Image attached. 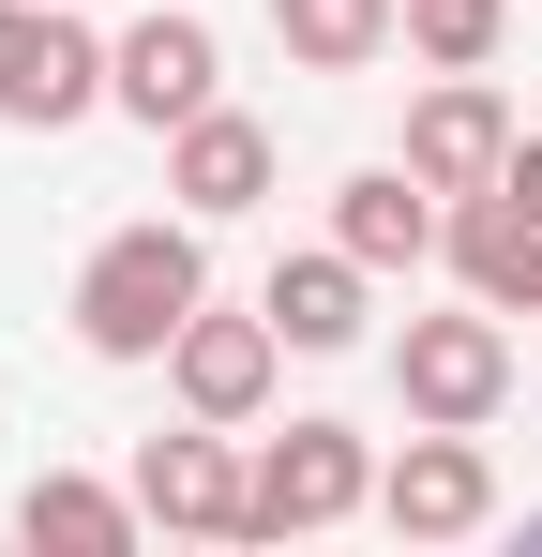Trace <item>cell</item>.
Wrapping results in <instances>:
<instances>
[{"label":"cell","mask_w":542,"mask_h":557,"mask_svg":"<svg viewBox=\"0 0 542 557\" xmlns=\"http://www.w3.org/2000/svg\"><path fill=\"white\" fill-rule=\"evenodd\" d=\"M422 166H361L347 196H332V242H347L361 272H422V257H438V211H422Z\"/></svg>","instance_id":"cell-13"},{"label":"cell","mask_w":542,"mask_h":557,"mask_svg":"<svg viewBox=\"0 0 542 557\" xmlns=\"http://www.w3.org/2000/svg\"><path fill=\"white\" fill-rule=\"evenodd\" d=\"M242 422H196V437H136V512L181 543H242L257 528V467L226 453Z\"/></svg>","instance_id":"cell-5"},{"label":"cell","mask_w":542,"mask_h":557,"mask_svg":"<svg viewBox=\"0 0 542 557\" xmlns=\"http://www.w3.org/2000/svg\"><path fill=\"white\" fill-rule=\"evenodd\" d=\"M497 30H513V0H407V46H422L438 76H482Z\"/></svg>","instance_id":"cell-16"},{"label":"cell","mask_w":542,"mask_h":557,"mask_svg":"<svg viewBox=\"0 0 542 557\" xmlns=\"http://www.w3.org/2000/svg\"><path fill=\"white\" fill-rule=\"evenodd\" d=\"M271 362H286V332H271V301L257 317H181V347H167V392H181V422H257L271 407Z\"/></svg>","instance_id":"cell-8"},{"label":"cell","mask_w":542,"mask_h":557,"mask_svg":"<svg viewBox=\"0 0 542 557\" xmlns=\"http://www.w3.org/2000/svg\"><path fill=\"white\" fill-rule=\"evenodd\" d=\"M211 76H226V46H211V15H181V0H151V15L106 46V106H121V121H151V136H181L196 106H226Z\"/></svg>","instance_id":"cell-6"},{"label":"cell","mask_w":542,"mask_h":557,"mask_svg":"<svg viewBox=\"0 0 542 557\" xmlns=\"http://www.w3.org/2000/svg\"><path fill=\"white\" fill-rule=\"evenodd\" d=\"M361 286H377V272H361L347 242H317V257H271L257 301H271V332H286L301 362H332V347H361Z\"/></svg>","instance_id":"cell-12"},{"label":"cell","mask_w":542,"mask_h":557,"mask_svg":"<svg viewBox=\"0 0 542 557\" xmlns=\"http://www.w3.org/2000/svg\"><path fill=\"white\" fill-rule=\"evenodd\" d=\"M407 166H422L438 196H482L497 166H513V106L482 91V76H438V91L407 106Z\"/></svg>","instance_id":"cell-10"},{"label":"cell","mask_w":542,"mask_h":557,"mask_svg":"<svg viewBox=\"0 0 542 557\" xmlns=\"http://www.w3.org/2000/svg\"><path fill=\"white\" fill-rule=\"evenodd\" d=\"M211 301V257H196V211H151V226H106L76 272V347L90 362H167L181 317Z\"/></svg>","instance_id":"cell-1"},{"label":"cell","mask_w":542,"mask_h":557,"mask_svg":"<svg viewBox=\"0 0 542 557\" xmlns=\"http://www.w3.org/2000/svg\"><path fill=\"white\" fill-rule=\"evenodd\" d=\"M392 392H407V422H497V407H513V332H497V301H467V317H407Z\"/></svg>","instance_id":"cell-4"},{"label":"cell","mask_w":542,"mask_h":557,"mask_svg":"<svg viewBox=\"0 0 542 557\" xmlns=\"http://www.w3.org/2000/svg\"><path fill=\"white\" fill-rule=\"evenodd\" d=\"M15 528H30L46 557H121L136 528H151V512H136V482H90V467H46V482L15 497Z\"/></svg>","instance_id":"cell-14"},{"label":"cell","mask_w":542,"mask_h":557,"mask_svg":"<svg viewBox=\"0 0 542 557\" xmlns=\"http://www.w3.org/2000/svg\"><path fill=\"white\" fill-rule=\"evenodd\" d=\"M167 196L196 211V226H226V211H257V196H271V136L242 121V106H196V121L167 136Z\"/></svg>","instance_id":"cell-11"},{"label":"cell","mask_w":542,"mask_h":557,"mask_svg":"<svg viewBox=\"0 0 542 557\" xmlns=\"http://www.w3.org/2000/svg\"><path fill=\"white\" fill-rule=\"evenodd\" d=\"M392 30H407V0H271V46H286L301 76H361V61H392Z\"/></svg>","instance_id":"cell-15"},{"label":"cell","mask_w":542,"mask_h":557,"mask_svg":"<svg viewBox=\"0 0 542 557\" xmlns=\"http://www.w3.org/2000/svg\"><path fill=\"white\" fill-rule=\"evenodd\" d=\"M347 512H377L361 422H286L257 453V528H242V543H301V528H347Z\"/></svg>","instance_id":"cell-2"},{"label":"cell","mask_w":542,"mask_h":557,"mask_svg":"<svg viewBox=\"0 0 542 557\" xmlns=\"http://www.w3.org/2000/svg\"><path fill=\"white\" fill-rule=\"evenodd\" d=\"M106 106V46H90L61 0H0V121L15 136H61Z\"/></svg>","instance_id":"cell-3"},{"label":"cell","mask_w":542,"mask_h":557,"mask_svg":"<svg viewBox=\"0 0 542 557\" xmlns=\"http://www.w3.org/2000/svg\"><path fill=\"white\" fill-rule=\"evenodd\" d=\"M377 512H392L407 543H467V528L497 512V467H482V422H422L407 453L377 467Z\"/></svg>","instance_id":"cell-7"},{"label":"cell","mask_w":542,"mask_h":557,"mask_svg":"<svg viewBox=\"0 0 542 557\" xmlns=\"http://www.w3.org/2000/svg\"><path fill=\"white\" fill-rule=\"evenodd\" d=\"M452 272H467V301H497V317H542V196L528 182L452 196Z\"/></svg>","instance_id":"cell-9"}]
</instances>
